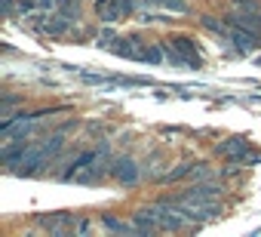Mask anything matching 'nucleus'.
Instances as JSON below:
<instances>
[{"label":"nucleus","instance_id":"nucleus-1","mask_svg":"<svg viewBox=\"0 0 261 237\" xmlns=\"http://www.w3.org/2000/svg\"><path fill=\"white\" fill-rule=\"evenodd\" d=\"M166 53L172 59V65H185V68H197L200 65V50L191 37L178 34V37H169L166 40Z\"/></svg>","mask_w":261,"mask_h":237},{"label":"nucleus","instance_id":"nucleus-2","mask_svg":"<svg viewBox=\"0 0 261 237\" xmlns=\"http://www.w3.org/2000/svg\"><path fill=\"white\" fill-rule=\"evenodd\" d=\"M111 176H114L123 188H129V185H136V182L142 179V167H139L133 157H111Z\"/></svg>","mask_w":261,"mask_h":237},{"label":"nucleus","instance_id":"nucleus-3","mask_svg":"<svg viewBox=\"0 0 261 237\" xmlns=\"http://www.w3.org/2000/svg\"><path fill=\"white\" fill-rule=\"evenodd\" d=\"M246 148H249V145H246V139H240V136H237V139L221 142L215 151H218V157H224V160H230V163H243V160H246Z\"/></svg>","mask_w":261,"mask_h":237},{"label":"nucleus","instance_id":"nucleus-4","mask_svg":"<svg viewBox=\"0 0 261 237\" xmlns=\"http://www.w3.org/2000/svg\"><path fill=\"white\" fill-rule=\"evenodd\" d=\"M95 13H98L101 22H117V19H123L120 10H117V0H95Z\"/></svg>","mask_w":261,"mask_h":237},{"label":"nucleus","instance_id":"nucleus-5","mask_svg":"<svg viewBox=\"0 0 261 237\" xmlns=\"http://www.w3.org/2000/svg\"><path fill=\"white\" fill-rule=\"evenodd\" d=\"M194 167H197L194 160H185V163H178L175 170H169V173H166V176H160V179H163V182H181V179L194 176Z\"/></svg>","mask_w":261,"mask_h":237},{"label":"nucleus","instance_id":"nucleus-6","mask_svg":"<svg viewBox=\"0 0 261 237\" xmlns=\"http://www.w3.org/2000/svg\"><path fill=\"white\" fill-rule=\"evenodd\" d=\"M237 4H249V0H237Z\"/></svg>","mask_w":261,"mask_h":237}]
</instances>
